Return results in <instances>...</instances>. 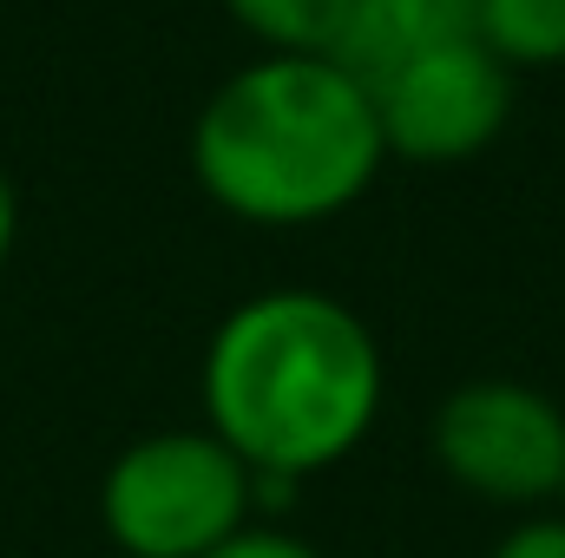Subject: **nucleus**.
<instances>
[{
  "label": "nucleus",
  "instance_id": "f03ea898",
  "mask_svg": "<svg viewBox=\"0 0 565 558\" xmlns=\"http://www.w3.org/2000/svg\"><path fill=\"white\" fill-rule=\"evenodd\" d=\"M388 144L369 86L329 53H257L191 119L198 191L264 230L329 224L369 197Z\"/></svg>",
  "mask_w": 565,
  "mask_h": 558
},
{
  "label": "nucleus",
  "instance_id": "f8f14e48",
  "mask_svg": "<svg viewBox=\"0 0 565 558\" xmlns=\"http://www.w3.org/2000/svg\"><path fill=\"white\" fill-rule=\"evenodd\" d=\"M559 513H565V493H559Z\"/></svg>",
  "mask_w": 565,
  "mask_h": 558
},
{
  "label": "nucleus",
  "instance_id": "7ed1b4c3",
  "mask_svg": "<svg viewBox=\"0 0 565 558\" xmlns=\"http://www.w3.org/2000/svg\"><path fill=\"white\" fill-rule=\"evenodd\" d=\"M257 473L211 427H164L113 453L99 526L126 558H204L250 526Z\"/></svg>",
  "mask_w": 565,
  "mask_h": 558
},
{
  "label": "nucleus",
  "instance_id": "f257e3e1",
  "mask_svg": "<svg viewBox=\"0 0 565 558\" xmlns=\"http://www.w3.org/2000/svg\"><path fill=\"white\" fill-rule=\"evenodd\" d=\"M204 427L257 473V500L342 466L382 420L375 329L329 289H257L204 342Z\"/></svg>",
  "mask_w": 565,
  "mask_h": 558
},
{
  "label": "nucleus",
  "instance_id": "1a4fd4ad",
  "mask_svg": "<svg viewBox=\"0 0 565 558\" xmlns=\"http://www.w3.org/2000/svg\"><path fill=\"white\" fill-rule=\"evenodd\" d=\"M204 558H322V546H309V539H296L282 526H244L224 546H211Z\"/></svg>",
  "mask_w": 565,
  "mask_h": 558
},
{
  "label": "nucleus",
  "instance_id": "20e7f679",
  "mask_svg": "<svg viewBox=\"0 0 565 558\" xmlns=\"http://www.w3.org/2000/svg\"><path fill=\"white\" fill-rule=\"evenodd\" d=\"M427 447L434 466L487 506L533 513L559 506L565 493V408L533 382H460L454 395H440Z\"/></svg>",
  "mask_w": 565,
  "mask_h": 558
},
{
  "label": "nucleus",
  "instance_id": "6e6552de",
  "mask_svg": "<svg viewBox=\"0 0 565 558\" xmlns=\"http://www.w3.org/2000/svg\"><path fill=\"white\" fill-rule=\"evenodd\" d=\"M349 0H224V13L264 53H329Z\"/></svg>",
  "mask_w": 565,
  "mask_h": 558
},
{
  "label": "nucleus",
  "instance_id": "9b49d317",
  "mask_svg": "<svg viewBox=\"0 0 565 558\" xmlns=\"http://www.w3.org/2000/svg\"><path fill=\"white\" fill-rule=\"evenodd\" d=\"M13 244H20V191H13V178H7V164H0V270H7Z\"/></svg>",
  "mask_w": 565,
  "mask_h": 558
},
{
  "label": "nucleus",
  "instance_id": "423d86ee",
  "mask_svg": "<svg viewBox=\"0 0 565 558\" xmlns=\"http://www.w3.org/2000/svg\"><path fill=\"white\" fill-rule=\"evenodd\" d=\"M473 33V0H349L329 60H342L362 86L395 73L427 46L467 40Z\"/></svg>",
  "mask_w": 565,
  "mask_h": 558
},
{
  "label": "nucleus",
  "instance_id": "39448f33",
  "mask_svg": "<svg viewBox=\"0 0 565 558\" xmlns=\"http://www.w3.org/2000/svg\"><path fill=\"white\" fill-rule=\"evenodd\" d=\"M375 126L402 164H467L513 119V66L480 46V33L427 46L395 73L369 79Z\"/></svg>",
  "mask_w": 565,
  "mask_h": 558
},
{
  "label": "nucleus",
  "instance_id": "0eeeda50",
  "mask_svg": "<svg viewBox=\"0 0 565 558\" xmlns=\"http://www.w3.org/2000/svg\"><path fill=\"white\" fill-rule=\"evenodd\" d=\"M473 33L513 73L565 66V0H473Z\"/></svg>",
  "mask_w": 565,
  "mask_h": 558
},
{
  "label": "nucleus",
  "instance_id": "9d476101",
  "mask_svg": "<svg viewBox=\"0 0 565 558\" xmlns=\"http://www.w3.org/2000/svg\"><path fill=\"white\" fill-rule=\"evenodd\" d=\"M487 558H565V513H526Z\"/></svg>",
  "mask_w": 565,
  "mask_h": 558
}]
</instances>
